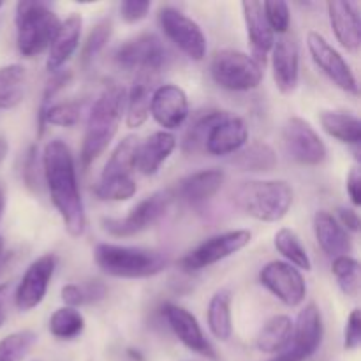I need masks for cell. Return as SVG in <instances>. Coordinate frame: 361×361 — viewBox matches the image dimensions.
Returning a JSON list of instances; mask_svg holds the SVG:
<instances>
[{
	"label": "cell",
	"mask_w": 361,
	"mask_h": 361,
	"mask_svg": "<svg viewBox=\"0 0 361 361\" xmlns=\"http://www.w3.org/2000/svg\"><path fill=\"white\" fill-rule=\"evenodd\" d=\"M42 175L53 207L62 219L63 228L71 236L78 238L87 228V214L78 183L74 155L62 140H51L44 147Z\"/></svg>",
	"instance_id": "1"
},
{
	"label": "cell",
	"mask_w": 361,
	"mask_h": 361,
	"mask_svg": "<svg viewBox=\"0 0 361 361\" xmlns=\"http://www.w3.org/2000/svg\"><path fill=\"white\" fill-rule=\"evenodd\" d=\"M127 90L118 83H109L99 94L88 113L87 129L80 152V164L83 169L102 155L118 133L123 111H126Z\"/></svg>",
	"instance_id": "2"
},
{
	"label": "cell",
	"mask_w": 361,
	"mask_h": 361,
	"mask_svg": "<svg viewBox=\"0 0 361 361\" xmlns=\"http://www.w3.org/2000/svg\"><path fill=\"white\" fill-rule=\"evenodd\" d=\"M94 259L101 271L116 279H148L162 274L168 259L162 252L145 247L99 243Z\"/></svg>",
	"instance_id": "3"
},
{
	"label": "cell",
	"mask_w": 361,
	"mask_h": 361,
	"mask_svg": "<svg viewBox=\"0 0 361 361\" xmlns=\"http://www.w3.org/2000/svg\"><path fill=\"white\" fill-rule=\"evenodd\" d=\"M295 192L286 180H250L235 190V203L249 217L279 222L291 210Z\"/></svg>",
	"instance_id": "4"
},
{
	"label": "cell",
	"mask_w": 361,
	"mask_h": 361,
	"mask_svg": "<svg viewBox=\"0 0 361 361\" xmlns=\"http://www.w3.org/2000/svg\"><path fill=\"white\" fill-rule=\"evenodd\" d=\"M16 46L27 59L41 55L51 44L60 20L49 4L41 0H21L16 4Z\"/></svg>",
	"instance_id": "5"
},
{
	"label": "cell",
	"mask_w": 361,
	"mask_h": 361,
	"mask_svg": "<svg viewBox=\"0 0 361 361\" xmlns=\"http://www.w3.org/2000/svg\"><path fill=\"white\" fill-rule=\"evenodd\" d=\"M210 74L224 90L249 92L263 81V66L238 49H221L212 59Z\"/></svg>",
	"instance_id": "6"
},
{
	"label": "cell",
	"mask_w": 361,
	"mask_h": 361,
	"mask_svg": "<svg viewBox=\"0 0 361 361\" xmlns=\"http://www.w3.org/2000/svg\"><path fill=\"white\" fill-rule=\"evenodd\" d=\"M324 326L323 316L316 303H309L300 310L296 323H293V335L284 351L267 361H307L321 348Z\"/></svg>",
	"instance_id": "7"
},
{
	"label": "cell",
	"mask_w": 361,
	"mask_h": 361,
	"mask_svg": "<svg viewBox=\"0 0 361 361\" xmlns=\"http://www.w3.org/2000/svg\"><path fill=\"white\" fill-rule=\"evenodd\" d=\"M250 240H252V235L247 229H235V231H226L210 236L178 261L180 270L192 274V271H200L203 268L212 267V264L221 263V261L228 259V257L235 256L236 252L245 249Z\"/></svg>",
	"instance_id": "8"
},
{
	"label": "cell",
	"mask_w": 361,
	"mask_h": 361,
	"mask_svg": "<svg viewBox=\"0 0 361 361\" xmlns=\"http://www.w3.org/2000/svg\"><path fill=\"white\" fill-rule=\"evenodd\" d=\"M169 204H171V194L168 190H159L141 200L126 217L102 219V229L116 238L140 235L164 217Z\"/></svg>",
	"instance_id": "9"
},
{
	"label": "cell",
	"mask_w": 361,
	"mask_h": 361,
	"mask_svg": "<svg viewBox=\"0 0 361 361\" xmlns=\"http://www.w3.org/2000/svg\"><path fill=\"white\" fill-rule=\"evenodd\" d=\"M157 20L166 37L190 60L201 62L207 56V37L192 18L173 6H162Z\"/></svg>",
	"instance_id": "10"
},
{
	"label": "cell",
	"mask_w": 361,
	"mask_h": 361,
	"mask_svg": "<svg viewBox=\"0 0 361 361\" xmlns=\"http://www.w3.org/2000/svg\"><path fill=\"white\" fill-rule=\"evenodd\" d=\"M282 141L289 157L298 164L319 166L326 161V145L305 118H289L284 126Z\"/></svg>",
	"instance_id": "11"
},
{
	"label": "cell",
	"mask_w": 361,
	"mask_h": 361,
	"mask_svg": "<svg viewBox=\"0 0 361 361\" xmlns=\"http://www.w3.org/2000/svg\"><path fill=\"white\" fill-rule=\"evenodd\" d=\"M307 48L314 63L321 69V73L341 90L351 95H358L360 87L351 66L345 62L344 56L317 32H309L307 35Z\"/></svg>",
	"instance_id": "12"
},
{
	"label": "cell",
	"mask_w": 361,
	"mask_h": 361,
	"mask_svg": "<svg viewBox=\"0 0 361 361\" xmlns=\"http://www.w3.org/2000/svg\"><path fill=\"white\" fill-rule=\"evenodd\" d=\"M259 282L286 307L302 305L307 284L302 271L286 261H270L259 271Z\"/></svg>",
	"instance_id": "13"
},
{
	"label": "cell",
	"mask_w": 361,
	"mask_h": 361,
	"mask_svg": "<svg viewBox=\"0 0 361 361\" xmlns=\"http://www.w3.org/2000/svg\"><path fill=\"white\" fill-rule=\"evenodd\" d=\"M115 60L123 69H136L140 74L157 73L166 62V48L154 34H141L127 39L115 51Z\"/></svg>",
	"instance_id": "14"
},
{
	"label": "cell",
	"mask_w": 361,
	"mask_h": 361,
	"mask_svg": "<svg viewBox=\"0 0 361 361\" xmlns=\"http://www.w3.org/2000/svg\"><path fill=\"white\" fill-rule=\"evenodd\" d=\"M56 270L55 254H44L37 257L21 277L16 291H14V303L21 312H30L39 307L48 293L49 282Z\"/></svg>",
	"instance_id": "15"
},
{
	"label": "cell",
	"mask_w": 361,
	"mask_h": 361,
	"mask_svg": "<svg viewBox=\"0 0 361 361\" xmlns=\"http://www.w3.org/2000/svg\"><path fill=\"white\" fill-rule=\"evenodd\" d=\"M162 316H164L166 323L171 328L173 334L176 335V338L187 349H190L196 355L203 356V358L217 360V351H215L212 342L207 338L203 328L197 323L194 314H190L189 310L176 305V303H164V307H162Z\"/></svg>",
	"instance_id": "16"
},
{
	"label": "cell",
	"mask_w": 361,
	"mask_h": 361,
	"mask_svg": "<svg viewBox=\"0 0 361 361\" xmlns=\"http://www.w3.org/2000/svg\"><path fill=\"white\" fill-rule=\"evenodd\" d=\"M189 99L176 85H161L152 92L150 115L162 130H175L182 127L189 118Z\"/></svg>",
	"instance_id": "17"
},
{
	"label": "cell",
	"mask_w": 361,
	"mask_h": 361,
	"mask_svg": "<svg viewBox=\"0 0 361 361\" xmlns=\"http://www.w3.org/2000/svg\"><path fill=\"white\" fill-rule=\"evenodd\" d=\"M271 71L274 81L281 94H293L300 80L298 42L289 35H281L271 48Z\"/></svg>",
	"instance_id": "18"
},
{
	"label": "cell",
	"mask_w": 361,
	"mask_h": 361,
	"mask_svg": "<svg viewBox=\"0 0 361 361\" xmlns=\"http://www.w3.org/2000/svg\"><path fill=\"white\" fill-rule=\"evenodd\" d=\"M247 141H249V129L243 118L224 113V116L212 127L204 143V152L215 157H224L242 150Z\"/></svg>",
	"instance_id": "19"
},
{
	"label": "cell",
	"mask_w": 361,
	"mask_h": 361,
	"mask_svg": "<svg viewBox=\"0 0 361 361\" xmlns=\"http://www.w3.org/2000/svg\"><path fill=\"white\" fill-rule=\"evenodd\" d=\"M328 18L334 34L342 48L348 51H358L361 42L360 6L349 0H330L326 4Z\"/></svg>",
	"instance_id": "20"
},
{
	"label": "cell",
	"mask_w": 361,
	"mask_h": 361,
	"mask_svg": "<svg viewBox=\"0 0 361 361\" xmlns=\"http://www.w3.org/2000/svg\"><path fill=\"white\" fill-rule=\"evenodd\" d=\"M81 28H83V18L81 14H71L66 20L60 21V27L53 37L48 48V59H46V69L51 74L59 73L63 66L76 53L81 39Z\"/></svg>",
	"instance_id": "21"
},
{
	"label": "cell",
	"mask_w": 361,
	"mask_h": 361,
	"mask_svg": "<svg viewBox=\"0 0 361 361\" xmlns=\"http://www.w3.org/2000/svg\"><path fill=\"white\" fill-rule=\"evenodd\" d=\"M176 148V137L175 134L168 133V130H157V133L150 134L147 140L137 145L136 150V162H134V169L145 176H152L161 169Z\"/></svg>",
	"instance_id": "22"
},
{
	"label": "cell",
	"mask_w": 361,
	"mask_h": 361,
	"mask_svg": "<svg viewBox=\"0 0 361 361\" xmlns=\"http://www.w3.org/2000/svg\"><path fill=\"white\" fill-rule=\"evenodd\" d=\"M314 233L323 252L331 259L342 256H351L353 242L349 233L337 222L330 212L319 210L314 215Z\"/></svg>",
	"instance_id": "23"
},
{
	"label": "cell",
	"mask_w": 361,
	"mask_h": 361,
	"mask_svg": "<svg viewBox=\"0 0 361 361\" xmlns=\"http://www.w3.org/2000/svg\"><path fill=\"white\" fill-rule=\"evenodd\" d=\"M224 180L226 173L222 169H201V171H196L192 175L185 176L183 180H180L178 187H176V194L185 203L197 207V204L210 201L221 190Z\"/></svg>",
	"instance_id": "24"
},
{
	"label": "cell",
	"mask_w": 361,
	"mask_h": 361,
	"mask_svg": "<svg viewBox=\"0 0 361 361\" xmlns=\"http://www.w3.org/2000/svg\"><path fill=\"white\" fill-rule=\"evenodd\" d=\"M242 11H243V20H245L247 27V35H249V41L252 44L254 53H256L257 62H263L267 60V55L271 51L275 42V34L271 32L270 25H268L267 16H264L263 11V2H257V0H245L242 2Z\"/></svg>",
	"instance_id": "25"
},
{
	"label": "cell",
	"mask_w": 361,
	"mask_h": 361,
	"mask_svg": "<svg viewBox=\"0 0 361 361\" xmlns=\"http://www.w3.org/2000/svg\"><path fill=\"white\" fill-rule=\"evenodd\" d=\"M152 80L148 74H140L126 95V123L129 129H137L150 116Z\"/></svg>",
	"instance_id": "26"
},
{
	"label": "cell",
	"mask_w": 361,
	"mask_h": 361,
	"mask_svg": "<svg viewBox=\"0 0 361 361\" xmlns=\"http://www.w3.org/2000/svg\"><path fill=\"white\" fill-rule=\"evenodd\" d=\"M319 123L330 137H335L341 143L351 145V147H360L361 122L358 116L348 111L324 109L319 113Z\"/></svg>",
	"instance_id": "27"
},
{
	"label": "cell",
	"mask_w": 361,
	"mask_h": 361,
	"mask_svg": "<svg viewBox=\"0 0 361 361\" xmlns=\"http://www.w3.org/2000/svg\"><path fill=\"white\" fill-rule=\"evenodd\" d=\"M293 335V321L289 316L279 314V316L270 317L263 328L259 330L256 338L257 351L267 353V355H279L284 351L286 345L289 344Z\"/></svg>",
	"instance_id": "28"
},
{
	"label": "cell",
	"mask_w": 361,
	"mask_h": 361,
	"mask_svg": "<svg viewBox=\"0 0 361 361\" xmlns=\"http://www.w3.org/2000/svg\"><path fill=\"white\" fill-rule=\"evenodd\" d=\"M231 164L236 169L245 173H268L279 164L277 154L274 148L263 141L245 145L240 152H236L231 159Z\"/></svg>",
	"instance_id": "29"
},
{
	"label": "cell",
	"mask_w": 361,
	"mask_h": 361,
	"mask_svg": "<svg viewBox=\"0 0 361 361\" xmlns=\"http://www.w3.org/2000/svg\"><path fill=\"white\" fill-rule=\"evenodd\" d=\"M208 330L217 341H229L233 334L231 293L229 289H219L210 298L207 310Z\"/></svg>",
	"instance_id": "30"
},
{
	"label": "cell",
	"mask_w": 361,
	"mask_h": 361,
	"mask_svg": "<svg viewBox=\"0 0 361 361\" xmlns=\"http://www.w3.org/2000/svg\"><path fill=\"white\" fill-rule=\"evenodd\" d=\"M27 71L20 63L0 67V111L14 109L23 102Z\"/></svg>",
	"instance_id": "31"
},
{
	"label": "cell",
	"mask_w": 361,
	"mask_h": 361,
	"mask_svg": "<svg viewBox=\"0 0 361 361\" xmlns=\"http://www.w3.org/2000/svg\"><path fill=\"white\" fill-rule=\"evenodd\" d=\"M140 140L136 136H126L115 150L109 155L104 169L101 173V178H122L130 176L134 171V162H136V150Z\"/></svg>",
	"instance_id": "32"
},
{
	"label": "cell",
	"mask_w": 361,
	"mask_h": 361,
	"mask_svg": "<svg viewBox=\"0 0 361 361\" xmlns=\"http://www.w3.org/2000/svg\"><path fill=\"white\" fill-rule=\"evenodd\" d=\"M226 111H219V109H208V111L197 113L189 123L185 130V136L182 141V150L185 154H197V152L204 150V143L210 134L212 127L224 116Z\"/></svg>",
	"instance_id": "33"
},
{
	"label": "cell",
	"mask_w": 361,
	"mask_h": 361,
	"mask_svg": "<svg viewBox=\"0 0 361 361\" xmlns=\"http://www.w3.org/2000/svg\"><path fill=\"white\" fill-rule=\"evenodd\" d=\"M275 249L282 254V257L286 259V263H289L291 267L298 268V270L310 271L312 270V261H310L309 252L303 247L302 240L296 235L293 229L282 228L275 233Z\"/></svg>",
	"instance_id": "34"
},
{
	"label": "cell",
	"mask_w": 361,
	"mask_h": 361,
	"mask_svg": "<svg viewBox=\"0 0 361 361\" xmlns=\"http://www.w3.org/2000/svg\"><path fill=\"white\" fill-rule=\"evenodd\" d=\"M85 330L83 314L73 307H60L49 317V334L59 341H74Z\"/></svg>",
	"instance_id": "35"
},
{
	"label": "cell",
	"mask_w": 361,
	"mask_h": 361,
	"mask_svg": "<svg viewBox=\"0 0 361 361\" xmlns=\"http://www.w3.org/2000/svg\"><path fill=\"white\" fill-rule=\"evenodd\" d=\"M81 109H83V106H81L80 101H63L51 104L44 111L41 122L37 123L39 136H42V133H44L46 123H51V126L56 127L76 126L81 118Z\"/></svg>",
	"instance_id": "36"
},
{
	"label": "cell",
	"mask_w": 361,
	"mask_h": 361,
	"mask_svg": "<svg viewBox=\"0 0 361 361\" xmlns=\"http://www.w3.org/2000/svg\"><path fill=\"white\" fill-rule=\"evenodd\" d=\"M331 271H334L337 284L341 291L349 298H356L360 295V263L351 256H342L334 259L331 263Z\"/></svg>",
	"instance_id": "37"
},
{
	"label": "cell",
	"mask_w": 361,
	"mask_h": 361,
	"mask_svg": "<svg viewBox=\"0 0 361 361\" xmlns=\"http://www.w3.org/2000/svg\"><path fill=\"white\" fill-rule=\"evenodd\" d=\"M37 342V334L32 330H20L0 341V361H23Z\"/></svg>",
	"instance_id": "38"
},
{
	"label": "cell",
	"mask_w": 361,
	"mask_h": 361,
	"mask_svg": "<svg viewBox=\"0 0 361 361\" xmlns=\"http://www.w3.org/2000/svg\"><path fill=\"white\" fill-rule=\"evenodd\" d=\"M111 20H101L94 25V28H92L90 34H88L87 41H85L83 48H81L80 63L83 69H87V67L101 55V51L106 48L109 37H111Z\"/></svg>",
	"instance_id": "39"
},
{
	"label": "cell",
	"mask_w": 361,
	"mask_h": 361,
	"mask_svg": "<svg viewBox=\"0 0 361 361\" xmlns=\"http://www.w3.org/2000/svg\"><path fill=\"white\" fill-rule=\"evenodd\" d=\"M137 185L133 176L101 178L94 187V194L101 201H127L136 194Z\"/></svg>",
	"instance_id": "40"
},
{
	"label": "cell",
	"mask_w": 361,
	"mask_h": 361,
	"mask_svg": "<svg viewBox=\"0 0 361 361\" xmlns=\"http://www.w3.org/2000/svg\"><path fill=\"white\" fill-rule=\"evenodd\" d=\"M263 11L274 34H288L289 23H291V13H289L288 4L282 0H268V2H263Z\"/></svg>",
	"instance_id": "41"
},
{
	"label": "cell",
	"mask_w": 361,
	"mask_h": 361,
	"mask_svg": "<svg viewBox=\"0 0 361 361\" xmlns=\"http://www.w3.org/2000/svg\"><path fill=\"white\" fill-rule=\"evenodd\" d=\"M71 78H73V73L71 71H59L51 76V80L46 83L44 92H42V99H41V104H39V113H37V123L41 122L42 115H44L46 109L53 104V97L59 94L62 88H66L69 85Z\"/></svg>",
	"instance_id": "42"
},
{
	"label": "cell",
	"mask_w": 361,
	"mask_h": 361,
	"mask_svg": "<svg viewBox=\"0 0 361 361\" xmlns=\"http://www.w3.org/2000/svg\"><path fill=\"white\" fill-rule=\"evenodd\" d=\"M150 7L152 4L147 0H126L120 4V16L126 23H140L141 20L147 18Z\"/></svg>",
	"instance_id": "43"
},
{
	"label": "cell",
	"mask_w": 361,
	"mask_h": 361,
	"mask_svg": "<svg viewBox=\"0 0 361 361\" xmlns=\"http://www.w3.org/2000/svg\"><path fill=\"white\" fill-rule=\"evenodd\" d=\"M361 342V314L358 309L349 314L344 328V348L348 351H356Z\"/></svg>",
	"instance_id": "44"
},
{
	"label": "cell",
	"mask_w": 361,
	"mask_h": 361,
	"mask_svg": "<svg viewBox=\"0 0 361 361\" xmlns=\"http://www.w3.org/2000/svg\"><path fill=\"white\" fill-rule=\"evenodd\" d=\"M23 182L30 190L39 189V175H37V147L32 145L28 148L23 161Z\"/></svg>",
	"instance_id": "45"
},
{
	"label": "cell",
	"mask_w": 361,
	"mask_h": 361,
	"mask_svg": "<svg viewBox=\"0 0 361 361\" xmlns=\"http://www.w3.org/2000/svg\"><path fill=\"white\" fill-rule=\"evenodd\" d=\"M345 189H348L349 197H351V203L356 208L361 204V171L360 166H353L349 169V175L345 178Z\"/></svg>",
	"instance_id": "46"
},
{
	"label": "cell",
	"mask_w": 361,
	"mask_h": 361,
	"mask_svg": "<svg viewBox=\"0 0 361 361\" xmlns=\"http://www.w3.org/2000/svg\"><path fill=\"white\" fill-rule=\"evenodd\" d=\"M337 222L345 229V231L351 233H358L360 231V215L358 212L351 210V208H337Z\"/></svg>",
	"instance_id": "47"
},
{
	"label": "cell",
	"mask_w": 361,
	"mask_h": 361,
	"mask_svg": "<svg viewBox=\"0 0 361 361\" xmlns=\"http://www.w3.org/2000/svg\"><path fill=\"white\" fill-rule=\"evenodd\" d=\"M62 302L66 303V307H73V309H78V307L85 305L83 300V291H81V284H67L62 288Z\"/></svg>",
	"instance_id": "48"
},
{
	"label": "cell",
	"mask_w": 361,
	"mask_h": 361,
	"mask_svg": "<svg viewBox=\"0 0 361 361\" xmlns=\"http://www.w3.org/2000/svg\"><path fill=\"white\" fill-rule=\"evenodd\" d=\"M9 295H11L9 282L0 284V328L6 324V319H7V302H9Z\"/></svg>",
	"instance_id": "49"
},
{
	"label": "cell",
	"mask_w": 361,
	"mask_h": 361,
	"mask_svg": "<svg viewBox=\"0 0 361 361\" xmlns=\"http://www.w3.org/2000/svg\"><path fill=\"white\" fill-rule=\"evenodd\" d=\"M7 154H9V143H7V137L0 134V164L6 161Z\"/></svg>",
	"instance_id": "50"
},
{
	"label": "cell",
	"mask_w": 361,
	"mask_h": 361,
	"mask_svg": "<svg viewBox=\"0 0 361 361\" xmlns=\"http://www.w3.org/2000/svg\"><path fill=\"white\" fill-rule=\"evenodd\" d=\"M4 208H6V187L0 183V219L4 215Z\"/></svg>",
	"instance_id": "51"
},
{
	"label": "cell",
	"mask_w": 361,
	"mask_h": 361,
	"mask_svg": "<svg viewBox=\"0 0 361 361\" xmlns=\"http://www.w3.org/2000/svg\"><path fill=\"white\" fill-rule=\"evenodd\" d=\"M129 356L130 358H134V360H137V361H141L143 358H141V355L137 351H134V349H129Z\"/></svg>",
	"instance_id": "52"
},
{
	"label": "cell",
	"mask_w": 361,
	"mask_h": 361,
	"mask_svg": "<svg viewBox=\"0 0 361 361\" xmlns=\"http://www.w3.org/2000/svg\"><path fill=\"white\" fill-rule=\"evenodd\" d=\"M2 254H4V238L0 236V259H2Z\"/></svg>",
	"instance_id": "53"
},
{
	"label": "cell",
	"mask_w": 361,
	"mask_h": 361,
	"mask_svg": "<svg viewBox=\"0 0 361 361\" xmlns=\"http://www.w3.org/2000/svg\"><path fill=\"white\" fill-rule=\"evenodd\" d=\"M2 7H4V2H2V0H0V9H2Z\"/></svg>",
	"instance_id": "54"
}]
</instances>
